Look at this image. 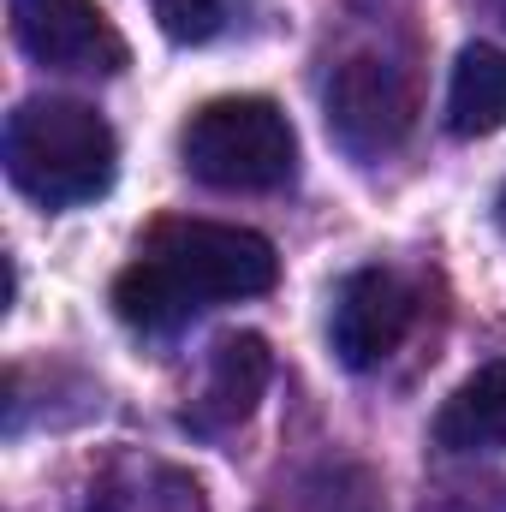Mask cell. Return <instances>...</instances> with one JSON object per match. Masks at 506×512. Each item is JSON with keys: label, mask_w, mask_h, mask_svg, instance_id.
Instances as JSON below:
<instances>
[{"label": "cell", "mask_w": 506, "mask_h": 512, "mask_svg": "<svg viewBox=\"0 0 506 512\" xmlns=\"http://www.w3.org/2000/svg\"><path fill=\"white\" fill-rule=\"evenodd\" d=\"M6 173L12 185L42 203V209H78V203H96L114 173H120V143L114 126L90 108V102H72V96H30L12 108L6 120Z\"/></svg>", "instance_id": "cell-2"}, {"label": "cell", "mask_w": 506, "mask_h": 512, "mask_svg": "<svg viewBox=\"0 0 506 512\" xmlns=\"http://www.w3.org/2000/svg\"><path fill=\"white\" fill-rule=\"evenodd\" d=\"M435 447L447 453H506V364H483L435 411Z\"/></svg>", "instance_id": "cell-9"}, {"label": "cell", "mask_w": 506, "mask_h": 512, "mask_svg": "<svg viewBox=\"0 0 506 512\" xmlns=\"http://www.w3.org/2000/svg\"><path fill=\"white\" fill-rule=\"evenodd\" d=\"M489 12H495V18L506 24V0H489Z\"/></svg>", "instance_id": "cell-13"}, {"label": "cell", "mask_w": 506, "mask_h": 512, "mask_svg": "<svg viewBox=\"0 0 506 512\" xmlns=\"http://www.w3.org/2000/svg\"><path fill=\"white\" fill-rule=\"evenodd\" d=\"M78 512H209L197 477L161 459H114L90 477Z\"/></svg>", "instance_id": "cell-8"}, {"label": "cell", "mask_w": 506, "mask_h": 512, "mask_svg": "<svg viewBox=\"0 0 506 512\" xmlns=\"http://www.w3.org/2000/svg\"><path fill=\"white\" fill-rule=\"evenodd\" d=\"M495 215H501V227H506V185H501V197H495Z\"/></svg>", "instance_id": "cell-12"}, {"label": "cell", "mask_w": 506, "mask_h": 512, "mask_svg": "<svg viewBox=\"0 0 506 512\" xmlns=\"http://www.w3.org/2000/svg\"><path fill=\"white\" fill-rule=\"evenodd\" d=\"M149 12H155L161 36H173V42H209L221 30V18H227V0H149Z\"/></svg>", "instance_id": "cell-11"}, {"label": "cell", "mask_w": 506, "mask_h": 512, "mask_svg": "<svg viewBox=\"0 0 506 512\" xmlns=\"http://www.w3.org/2000/svg\"><path fill=\"white\" fill-rule=\"evenodd\" d=\"M179 161L209 191H280L298 173V131L268 96H215L185 120Z\"/></svg>", "instance_id": "cell-3"}, {"label": "cell", "mask_w": 506, "mask_h": 512, "mask_svg": "<svg viewBox=\"0 0 506 512\" xmlns=\"http://www.w3.org/2000/svg\"><path fill=\"white\" fill-rule=\"evenodd\" d=\"M411 316H417V292L387 274V268H358L340 280L334 292V358L346 370H376L399 352V340L411 334Z\"/></svg>", "instance_id": "cell-6"}, {"label": "cell", "mask_w": 506, "mask_h": 512, "mask_svg": "<svg viewBox=\"0 0 506 512\" xmlns=\"http://www.w3.org/2000/svg\"><path fill=\"white\" fill-rule=\"evenodd\" d=\"M280 280L274 245L251 227L161 221L114 280V310L131 328H179L203 304L256 298Z\"/></svg>", "instance_id": "cell-1"}, {"label": "cell", "mask_w": 506, "mask_h": 512, "mask_svg": "<svg viewBox=\"0 0 506 512\" xmlns=\"http://www.w3.org/2000/svg\"><path fill=\"white\" fill-rule=\"evenodd\" d=\"M274 376V352L268 340L239 328V334H221L215 352H209V382H203V399L191 411L197 429H227V423H245L262 399V387Z\"/></svg>", "instance_id": "cell-7"}, {"label": "cell", "mask_w": 506, "mask_h": 512, "mask_svg": "<svg viewBox=\"0 0 506 512\" xmlns=\"http://www.w3.org/2000/svg\"><path fill=\"white\" fill-rule=\"evenodd\" d=\"M447 131L453 137H489L506 131V48L471 42L447 84Z\"/></svg>", "instance_id": "cell-10"}, {"label": "cell", "mask_w": 506, "mask_h": 512, "mask_svg": "<svg viewBox=\"0 0 506 512\" xmlns=\"http://www.w3.org/2000/svg\"><path fill=\"white\" fill-rule=\"evenodd\" d=\"M12 36L48 72L108 78L126 66V36L96 0H12Z\"/></svg>", "instance_id": "cell-5"}, {"label": "cell", "mask_w": 506, "mask_h": 512, "mask_svg": "<svg viewBox=\"0 0 506 512\" xmlns=\"http://www.w3.org/2000/svg\"><path fill=\"white\" fill-rule=\"evenodd\" d=\"M417 120V90L405 78V66H393L387 54H352L334 66L328 78V131L346 155L381 161L387 149H399Z\"/></svg>", "instance_id": "cell-4"}]
</instances>
